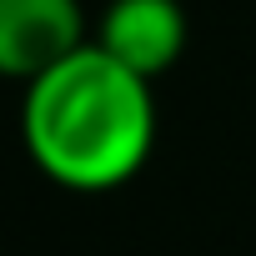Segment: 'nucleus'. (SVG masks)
Here are the masks:
<instances>
[{"mask_svg": "<svg viewBox=\"0 0 256 256\" xmlns=\"http://www.w3.org/2000/svg\"><path fill=\"white\" fill-rule=\"evenodd\" d=\"M26 156L66 191L100 196L136 181L156 151L151 80L120 66L106 46L86 40L20 96Z\"/></svg>", "mask_w": 256, "mask_h": 256, "instance_id": "obj_1", "label": "nucleus"}, {"mask_svg": "<svg viewBox=\"0 0 256 256\" xmlns=\"http://www.w3.org/2000/svg\"><path fill=\"white\" fill-rule=\"evenodd\" d=\"M90 40L80 0H0V76L36 80Z\"/></svg>", "mask_w": 256, "mask_h": 256, "instance_id": "obj_2", "label": "nucleus"}, {"mask_svg": "<svg viewBox=\"0 0 256 256\" xmlns=\"http://www.w3.org/2000/svg\"><path fill=\"white\" fill-rule=\"evenodd\" d=\"M96 46H106L120 66L156 80L166 76L191 40V20L181 0H110L96 20Z\"/></svg>", "mask_w": 256, "mask_h": 256, "instance_id": "obj_3", "label": "nucleus"}]
</instances>
